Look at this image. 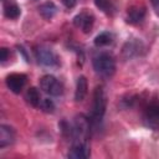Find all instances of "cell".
<instances>
[{
  "instance_id": "44dd1931",
  "label": "cell",
  "mask_w": 159,
  "mask_h": 159,
  "mask_svg": "<svg viewBox=\"0 0 159 159\" xmlns=\"http://www.w3.org/2000/svg\"><path fill=\"white\" fill-rule=\"evenodd\" d=\"M150 1H152V5H153V9L159 15V0H150Z\"/></svg>"
},
{
  "instance_id": "30bf717a",
  "label": "cell",
  "mask_w": 159,
  "mask_h": 159,
  "mask_svg": "<svg viewBox=\"0 0 159 159\" xmlns=\"http://www.w3.org/2000/svg\"><path fill=\"white\" fill-rule=\"evenodd\" d=\"M14 140H15V130L9 125L2 124L0 127V148H5L12 144Z\"/></svg>"
},
{
  "instance_id": "52a82bcc",
  "label": "cell",
  "mask_w": 159,
  "mask_h": 159,
  "mask_svg": "<svg viewBox=\"0 0 159 159\" xmlns=\"http://www.w3.org/2000/svg\"><path fill=\"white\" fill-rule=\"evenodd\" d=\"M91 155L89 143L88 140L84 142H72V145L68 150L67 157L73 159H86Z\"/></svg>"
},
{
  "instance_id": "ac0fdd59",
  "label": "cell",
  "mask_w": 159,
  "mask_h": 159,
  "mask_svg": "<svg viewBox=\"0 0 159 159\" xmlns=\"http://www.w3.org/2000/svg\"><path fill=\"white\" fill-rule=\"evenodd\" d=\"M39 108H40L41 111L46 112V113H52V112L55 111V103H53L52 99H50V98H42V101H41L40 106H39Z\"/></svg>"
},
{
  "instance_id": "ffe728a7",
  "label": "cell",
  "mask_w": 159,
  "mask_h": 159,
  "mask_svg": "<svg viewBox=\"0 0 159 159\" xmlns=\"http://www.w3.org/2000/svg\"><path fill=\"white\" fill-rule=\"evenodd\" d=\"M62 4H63L67 9H72V7L77 4V0H62Z\"/></svg>"
},
{
  "instance_id": "8fae6325",
  "label": "cell",
  "mask_w": 159,
  "mask_h": 159,
  "mask_svg": "<svg viewBox=\"0 0 159 159\" xmlns=\"http://www.w3.org/2000/svg\"><path fill=\"white\" fill-rule=\"evenodd\" d=\"M87 89H88V86H87V80L84 76H80L77 78V83H76V91H75V99L77 102H81L83 101V98L86 97L87 94Z\"/></svg>"
},
{
  "instance_id": "d6986e66",
  "label": "cell",
  "mask_w": 159,
  "mask_h": 159,
  "mask_svg": "<svg viewBox=\"0 0 159 159\" xmlns=\"http://www.w3.org/2000/svg\"><path fill=\"white\" fill-rule=\"evenodd\" d=\"M0 52H1L0 60H1V62H5V61L7 60V57H9V50H7V48H5V47H2V48L0 50Z\"/></svg>"
},
{
  "instance_id": "277c9868",
  "label": "cell",
  "mask_w": 159,
  "mask_h": 159,
  "mask_svg": "<svg viewBox=\"0 0 159 159\" xmlns=\"http://www.w3.org/2000/svg\"><path fill=\"white\" fill-rule=\"evenodd\" d=\"M40 87L45 93H47L50 96H55V97L62 94V92H63L62 83L52 75H45L40 80Z\"/></svg>"
},
{
  "instance_id": "8992f818",
  "label": "cell",
  "mask_w": 159,
  "mask_h": 159,
  "mask_svg": "<svg viewBox=\"0 0 159 159\" xmlns=\"http://www.w3.org/2000/svg\"><path fill=\"white\" fill-rule=\"evenodd\" d=\"M93 24H94V16L92 12H89L87 10L81 11L80 14H77L73 17V25L84 34L91 32Z\"/></svg>"
},
{
  "instance_id": "5bb4252c",
  "label": "cell",
  "mask_w": 159,
  "mask_h": 159,
  "mask_svg": "<svg viewBox=\"0 0 159 159\" xmlns=\"http://www.w3.org/2000/svg\"><path fill=\"white\" fill-rule=\"evenodd\" d=\"M21 14V9L12 1L4 4V15L10 20H16Z\"/></svg>"
},
{
  "instance_id": "2e32d148",
  "label": "cell",
  "mask_w": 159,
  "mask_h": 159,
  "mask_svg": "<svg viewBox=\"0 0 159 159\" xmlns=\"http://www.w3.org/2000/svg\"><path fill=\"white\" fill-rule=\"evenodd\" d=\"M113 42V35L108 31H103L101 32L99 35L96 36L94 39V45L97 47H104V46H108Z\"/></svg>"
},
{
  "instance_id": "7a4b0ae2",
  "label": "cell",
  "mask_w": 159,
  "mask_h": 159,
  "mask_svg": "<svg viewBox=\"0 0 159 159\" xmlns=\"http://www.w3.org/2000/svg\"><path fill=\"white\" fill-rule=\"evenodd\" d=\"M107 107V96L102 86H97L93 93V103H92V111H91V124H98L106 112Z\"/></svg>"
},
{
  "instance_id": "7c38bea8",
  "label": "cell",
  "mask_w": 159,
  "mask_h": 159,
  "mask_svg": "<svg viewBox=\"0 0 159 159\" xmlns=\"http://www.w3.org/2000/svg\"><path fill=\"white\" fill-rule=\"evenodd\" d=\"M39 12L43 19L51 20L57 12V6L52 1H46L39 6Z\"/></svg>"
},
{
  "instance_id": "ba28073f",
  "label": "cell",
  "mask_w": 159,
  "mask_h": 159,
  "mask_svg": "<svg viewBox=\"0 0 159 159\" xmlns=\"http://www.w3.org/2000/svg\"><path fill=\"white\" fill-rule=\"evenodd\" d=\"M147 14V7L143 4H132L128 9H127V21L129 24H139L143 21V19L145 17Z\"/></svg>"
},
{
  "instance_id": "6da1fadb",
  "label": "cell",
  "mask_w": 159,
  "mask_h": 159,
  "mask_svg": "<svg viewBox=\"0 0 159 159\" xmlns=\"http://www.w3.org/2000/svg\"><path fill=\"white\" fill-rule=\"evenodd\" d=\"M92 65L96 73L101 77H111L116 71V61L109 52H97L93 56Z\"/></svg>"
},
{
  "instance_id": "9a60e30c",
  "label": "cell",
  "mask_w": 159,
  "mask_h": 159,
  "mask_svg": "<svg viewBox=\"0 0 159 159\" xmlns=\"http://www.w3.org/2000/svg\"><path fill=\"white\" fill-rule=\"evenodd\" d=\"M26 99H27V102H29L32 107H36V108H39V106H40V103H41V101H42L39 89L35 88V87H30V88L27 89V92H26Z\"/></svg>"
},
{
  "instance_id": "4fadbf2b",
  "label": "cell",
  "mask_w": 159,
  "mask_h": 159,
  "mask_svg": "<svg viewBox=\"0 0 159 159\" xmlns=\"http://www.w3.org/2000/svg\"><path fill=\"white\" fill-rule=\"evenodd\" d=\"M142 50V42L140 41H128L125 46L123 47V55L125 57H133L140 53Z\"/></svg>"
},
{
  "instance_id": "e0dca14e",
  "label": "cell",
  "mask_w": 159,
  "mask_h": 159,
  "mask_svg": "<svg viewBox=\"0 0 159 159\" xmlns=\"http://www.w3.org/2000/svg\"><path fill=\"white\" fill-rule=\"evenodd\" d=\"M94 4L99 10H102L108 15L114 11V5L112 0H94Z\"/></svg>"
},
{
  "instance_id": "3957f363",
  "label": "cell",
  "mask_w": 159,
  "mask_h": 159,
  "mask_svg": "<svg viewBox=\"0 0 159 159\" xmlns=\"http://www.w3.org/2000/svg\"><path fill=\"white\" fill-rule=\"evenodd\" d=\"M35 57L37 62L45 67H58L60 66V58L58 56L46 46H37L34 50Z\"/></svg>"
},
{
  "instance_id": "9c48e42d",
  "label": "cell",
  "mask_w": 159,
  "mask_h": 159,
  "mask_svg": "<svg viewBox=\"0 0 159 159\" xmlns=\"http://www.w3.org/2000/svg\"><path fill=\"white\" fill-rule=\"evenodd\" d=\"M26 78H27V77H26V75H24V73H10V75L6 77L5 82H6L7 88H9L11 92H14V93H20V92L22 91L25 83H26Z\"/></svg>"
},
{
  "instance_id": "5b68a950",
  "label": "cell",
  "mask_w": 159,
  "mask_h": 159,
  "mask_svg": "<svg viewBox=\"0 0 159 159\" xmlns=\"http://www.w3.org/2000/svg\"><path fill=\"white\" fill-rule=\"evenodd\" d=\"M143 123L149 129H159V103H153L145 108L143 114Z\"/></svg>"
}]
</instances>
